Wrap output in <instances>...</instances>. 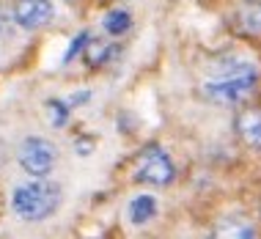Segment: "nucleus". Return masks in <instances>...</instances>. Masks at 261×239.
Listing matches in <instances>:
<instances>
[{"instance_id":"nucleus-1","label":"nucleus","mask_w":261,"mask_h":239,"mask_svg":"<svg viewBox=\"0 0 261 239\" xmlns=\"http://www.w3.org/2000/svg\"><path fill=\"white\" fill-rule=\"evenodd\" d=\"M58 206H61V187L55 184V181L41 179V176L14 187V193H11L14 215H17L19 220H28V223L47 220Z\"/></svg>"},{"instance_id":"nucleus-2","label":"nucleus","mask_w":261,"mask_h":239,"mask_svg":"<svg viewBox=\"0 0 261 239\" xmlns=\"http://www.w3.org/2000/svg\"><path fill=\"white\" fill-rule=\"evenodd\" d=\"M258 72H231V74H212L203 80L201 94L215 104H242L256 91Z\"/></svg>"},{"instance_id":"nucleus-3","label":"nucleus","mask_w":261,"mask_h":239,"mask_svg":"<svg viewBox=\"0 0 261 239\" xmlns=\"http://www.w3.org/2000/svg\"><path fill=\"white\" fill-rule=\"evenodd\" d=\"M132 176H135V181H143V184L165 187V184H171V181H173L176 168L171 163V157H168L160 146H149V149H143L138 154Z\"/></svg>"},{"instance_id":"nucleus-4","label":"nucleus","mask_w":261,"mask_h":239,"mask_svg":"<svg viewBox=\"0 0 261 239\" xmlns=\"http://www.w3.org/2000/svg\"><path fill=\"white\" fill-rule=\"evenodd\" d=\"M17 160H19V165H22V171L28 176H47L55 168L58 149L44 138H25L22 143H19Z\"/></svg>"},{"instance_id":"nucleus-5","label":"nucleus","mask_w":261,"mask_h":239,"mask_svg":"<svg viewBox=\"0 0 261 239\" xmlns=\"http://www.w3.org/2000/svg\"><path fill=\"white\" fill-rule=\"evenodd\" d=\"M53 14H55L53 0H17V6H14V22L19 28L33 31V28H41L50 22Z\"/></svg>"},{"instance_id":"nucleus-6","label":"nucleus","mask_w":261,"mask_h":239,"mask_svg":"<svg viewBox=\"0 0 261 239\" xmlns=\"http://www.w3.org/2000/svg\"><path fill=\"white\" fill-rule=\"evenodd\" d=\"M237 31L245 36H261V0H242L234 14Z\"/></svg>"},{"instance_id":"nucleus-7","label":"nucleus","mask_w":261,"mask_h":239,"mask_svg":"<svg viewBox=\"0 0 261 239\" xmlns=\"http://www.w3.org/2000/svg\"><path fill=\"white\" fill-rule=\"evenodd\" d=\"M237 135L248 146H258L261 149V110H242L237 116Z\"/></svg>"},{"instance_id":"nucleus-8","label":"nucleus","mask_w":261,"mask_h":239,"mask_svg":"<svg viewBox=\"0 0 261 239\" xmlns=\"http://www.w3.org/2000/svg\"><path fill=\"white\" fill-rule=\"evenodd\" d=\"M126 215H129V223H135V226H146V223L157 215V198L149 195V193L135 195V198L129 201V206H126Z\"/></svg>"},{"instance_id":"nucleus-9","label":"nucleus","mask_w":261,"mask_h":239,"mask_svg":"<svg viewBox=\"0 0 261 239\" xmlns=\"http://www.w3.org/2000/svg\"><path fill=\"white\" fill-rule=\"evenodd\" d=\"M215 236H225V239H248L256 236V228L250 226L245 217H225L220 226L215 228Z\"/></svg>"},{"instance_id":"nucleus-10","label":"nucleus","mask_w":261,"mask_h":239,"mask_svg":"<svg viewBox=\"0 0 261 239\" xmlns=\"http://www.w3.org/2000/svg\"><path fill=\"white\" fill-rule=\"evenodd\" d=\"M132 28V14L124 11V9H113L105 14V31L110 33V36H121Z\"/></svg>"},{"instance_id":"nucleus-11","label":"nucleus","mask_w":261,"mask_h":239,"mask_svg":"<svg viewBox=\"0 0 261 239\" xmlns=\"http://www.w3.org/2000/svg\"><path fill=\"white\" fill-rule=\"evenodd\" d=\"M110 47L105 44V41H86V55H88V63H94V66H99V63H105L110 58Z\"/></svg>"},{"instance_id":"nucleus-12","label":"nucleus","mask_w":261,"mask_h":239,"mask_svg":"<svg viewBox=\"0 0 261 239\" xmlns=\"http://www.w3.org/2000/svg\"><path fill=\"white\" fill-rule=\"evenodd\" d=\"M69 104L66 102H61V99H50L47 102V116H50V121L55 124V126H63L66 124V118H69Z\"/></svg>"},{"instance_id":"nucleus-13","label":"nucleus","mask_w":261,"mask_h":239,"mask_svg":"<svg viewBox=\"0 0 261 239\" xmlns=\"http://www.w3.org/2000/svg\"><path fill=\"white\" fill-rule=\"evenodd\" d=\"M86 41H88V33H80V36H77V39L72 41V44H69V50H66V55H63V63H69V61H72L74 55L80 52L83 47H86Z\"/></svg>"},{"instance_id":"nucleus-14","label":"nucleus","mask_w":261,"mask_h":239,"mask_svg":"<svg viewBox=\"0 0 261 239\" xmlns=\"http://www.w3.org/2000/svg\"><path fill=\"white\" fill-rule=\"evenodd\" d=\"M0 33H3V17H0Z\"/></svg>"}]
</instances>
